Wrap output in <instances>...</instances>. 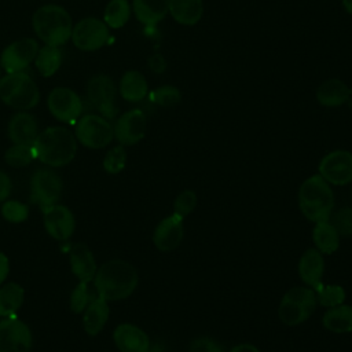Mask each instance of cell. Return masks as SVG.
I'll list each match as a JSON object with an SVG mask.
<instances>
[{"label":"cell","mask_w":352,"mask_h":352,"mask_svg":"<svg viewBox=\"0 0 352 352\" xmlns=\"http://www.w3.org/2000/svg\"><path fill=\"white\" fill-rule=\"evenodd\" d=\"M151 100L162 107H172L182 99V92L175 85H162L154 89L150 95Z\"/></svg>","instance_id":"obj_35"},{"label":"cell","mask_w":352,"mask_h":352,"mask_svg":"<svg viewBox=\"0 0 352 352\" xmlns=\"http://www.w3.org/2000/svg\"><path fill=\"white\" fill-rule=\"evenodd\" d=\"M322 322L333 333H349L352 331V307L342 304L333 307L324 314Z\"/></svg>","instance_id":"obj_29"},{"label":"cell","mask_w":352,"mask_h":352,"mask_svg":"<svg viewBox=\"0 0 352 352\" xmlns=\"http://www.w3.org/2000/svg\"><path fill=\"white\" fill-rule=\"evenodd\" d=\"M33 151L34 157L48 166H65L76 157L77 139L67 128L50 126L37 135Z\"/></svg>","instance_id":"obj_2"},{"label":"cell","mask_w":352,"mask_h":352,"mask_svg":"<svg viewBox=\"0 0 352 352\" xmlns=\"http://www.w3.org/2000/svg\"><path fill=\"white\" fill-rule=\"evenodd\" d=\"M109 314L110 308L107 301L99 296L94 298L84 309L82 323L85 333L89 336H96L99 331H102L109 319Z\"/></svg>","instance_id":"obj_24"},{"label":"cell","mask_w":352,"mask_h":352,"mask_svg":"<svg viewBox=\"0 0 352 352\" xmlns=\"http://www.w3.org/2000/svg\"><path fill=\"white\" fill-rule=\"evenodd\" d=\"M7 133L10 140L15 144L33 146L38 135L37 121L32 114L26 111H19L14 114L12 118L10 120Z\"/></svg>","instance_id":"obj_19"},{"label":"cell","mask_w":352,"mask_h":352,"mask_svg":"<svg viewBox=\"0 0 352 352\" xmlns=\"http://www.w3.org/2000/svg\"><path fill=\"white\" fill-rule=\"evenodd\" d=\"M114 138L109 120L98 114H85L76 125V139L89 148L106 147Z\"/></svg>","instance_id":"obj_7"},{"label":"cell","mask_w":352,"mask_h":352,"mask_svg":"<svg viewBox=\"0 0 352 352\" xmlns=\"http://www.w3.org/2000/svg\"><path fill=\"white\" fill-rule=\"evenodd\" d=\"M342 7L348 14L352 15V0H342Z\"/></svg>","instance_id":"obj_45"},{"label":"cell","mask_w":352,"mask_h":352,"mask_svg":"<svg viewBox=\"0 0 352 352\" xmlns=\"http://www.w3.org/2000/svg\"><path fill=\"white\" fill-rule=\"evenodd\" d=\"M33 336L29 326L15 316L0 320V352H30Z\"/></svg>","instance_id":"obj_10"},{"label":"cell","mask_w":352,"mask_h":352,"mask_svg":"<svg viewBox=\"0 0 352 352\" xmlns=\"http://www.w3.org/2000/svg\"><path fill=\"white\" fill-rule=\"evenodd\" d=\"M63 190L60 176L48 168L37 169L30 177V199L41 209L55 205Z\"/></svg>","instance_id":"obj_8"},{"label":"cell","mask_w":352,"mask_h":352,"mask_svg":"<svg viewBox=\"0 0 352 352\" xmlns=\"http://www.w3.org/2000/svg\"><path fill=\"white\" fill-rule=\"evenodd\" d=\"M183 236V217L173 213L158 223L153 234V242L157 249L162 252H170L182 243Z\"/></svg>","instance_id":"obj_17"},{"label":"cell","mask_w":352,"mask_h":352,"mask_svg":"<svg viewBox=\"0 0 352 352\" xmlns=\"http://www.w3.org/2000/svg\"><path fill=\"white\" fill-rule=\"evenodd\" d=\"M319 175L329 183L344 186L352 182V153L334 150L319 162Z\"/></svg>","instance_id":"obj_11"},{"label":"cell","mask_w":352,"mask_h":352,"mask_svg":"<svg viewBox=\"0 0 352 352\" xmlns=\"http://www.w3.org/2000/svg\"><path fill=\"white\" fill-rule=\"evenodd\" d=\"M169 12L177 23L192 26L198 23L204 15V1L202 0H170Z\"/></svg>","instance_id":"obj_25"},{"label":"cell","mask_w":352,"mask_h":352,"mask_svg":"<svg viewBox=\"0 0 352 352\" xmlns=\"http://www.w3.org/2000/svg\"><path fill=\"white\" fill-rule=\"evenodd\" d=\"M318 301L314 289L296 286L285 293L280 300L278 315L286 326H297L305 322L315 311Z\"/></svg>","instance_id":"obj_6"},{"label":"cell","mask_w":352,"mask_h":352,"mask_svg":"<svg viewBox=\"0 0 352 352\" xmlns=\"http://www.w3.org/2000/svg\"><path fill=\"white\" fill-rule=\"evenodd\" d=\"M147 126L146 114L139 109H132L121 114L114 129V138L122 144V146H132L140 142L144 138Z\"/></svg>","instance_id":"obj_15"},{"label":"cell","mask_w":352,"mask_h":352,"mask_svg":"<svg viewBox=\"0 0 352 352\" xmlns=\"http://www.w3.org/2000/svg\"><path fill=\"white\" fill-rule=\"evenodd\" d=\"M139 282L136 268L121 258H113L99 267L94 278V287L106 301H117L129 297Z\"/></svg>","instance_id":"obj_1"},{"label":"cell","mask_w":352,"mask_h":352,"mask_svg":"<svg viewBox=\"0 0 352 352\" xmlns=\"http://www.w3.org/2000/svg\"><path fill=\"white\" fill-rule=\"evenodd\" d=\"M12 184L8 175L3 170H0V202L6 201L11 192Z\"/></svg>","instance_id":"obj_42"},{"label":"cell","mask_w":352,"mask_h":352,"mask_svg":"<svg viewBox=\"0 0 352 352\" xmlns=\"http://www.w3.org/2000/svg\"><path fill=\"white\" fill-rule=\"evenodd\" d=\"M148 66H150V69H151L154 73L160 74V73H164V72H165V69H166V60H165V58H164L161 54H154V55H151V56L148 58Z\"/></svg>","instance_id":"obj_41"},{"label":"cell","mask_w":352,"mask_h":352,"mask_svg":"<svg viewBox=\"0 0 352 352\" xmlns=\"http://www.w3.org/2000/svg\"><path fill=\"white\" fill-rule=\"evenodd\" d=\"M188 352H224L223 346L213 338L198 337L190 342Z\"/></svg>","instance_id":"obj_40"},{"label":"cell","mask_w":352,"mask_h":352,"mask_svg":"<svg viewBox=\"0 0 352 352\" xmlns=\"http://www.w3.org/2000/svg\"><path fill=\"white\" fill-rule=\"evenodd\" d=\"M32 25L34 33L47 45L59 47L72 37V18L63 7L55 4L40 7L33 14Z\"/></svg>","instance_id":"obj_4"},{"label":"cell","mask_w":352,"mask_h":352,"mask_svg":"<svg viewBox=\"0 0 352 352\" xmlns=\"http://www.w3.org/2000/svg\"><path fill=\"white\" fill-rule=\"evenodd\" d=\"M47 103L51 114L62 122H73L84 110L81 98L73 89L66 87L52 89L48 95Z\"/></svg>","instance_id":"obj_13"},{"label":"cell","mask_w":352,"mask_h":352,"mask_svg":"<svg viewBox=\"0 0 352 352\" xmlns=\"http://www.w3.org/2000/svg\"><path fill=\"white\" fill-rule=\"evenodd\" d=\"M37 52L38 45L36 40H16L4 48L0 56V65L7 73L23 72L34 60Z\"/></svg>","instance_id":"obj_14"},{"label":"cell","mask_w":352,"mask_h":352,"mask_svg":"<svg viewBox=\"0 0 352 352\" xmlns=\"http://www.w3.org/2000/svg\"><path fill=\"white\" fill-rule=\"evenodd\" d=\"M298 206L301 213L314 223L330 220L334 195L329 183L320 175L309 176L302 182L298 190Z\"/></svg>","instance_id":"obj_3"},{"label":"cell","mask_w":352,"mask_h":352,"mask_svg":"<svg viewBox=\"0 0 352 352\" xmlns=\"http://www.w3.org/2000/svg\"><path fill=\"white\" fill-rule=\"evenodd\" d=\"M25 292L16 282H8L0 289V316H14L23 304Z\"/></svg>","instance_id":"obj_28"},{"label":"cell","mask_w":352,"mask_h":352,"mask_svg":"<svg viewBox=\"0 0 352 352\" xmlns=\"http://www.w3.org/2000/svg\"><path fill=\"white\" fill-rule=\"evenodd\" d=\"M170 0H132V10L139 22L155 26L169 12Z\"/></svg>","instance_id":"obj_23"},{"label":"cell","mask_w":352,"mask_h":352,"mask_svg":"<svg viewBox=\"0 0 352 352\" xmlns=\"http://www.w3.org/2000/svg\"><path fill=\"white\" fill-rule=\"evenodd\" d=\"M10 272V261L4 253L0 252V285L6 280Z\"/></svg>","instance_id":"obj_43"},{"label":"cell","mask_w":352,"mask_h":352,"mask_svg":"<svg viewBox=\"0 0 352 352\" xmlns=\"http://www.w3.org/2000/svg\"><path fill=\"white\" fill-rule=\"evenodd\" d=\"M113 340L121 352H148V336L138 326L121 323L113 333Z\"/></svg>","instance_id":"obj_18"},{"label":"cell","mask_w":352,"mask_h":352,"mask_svg":"<svg viewBox=\"0 0 352 352\" xmlns=\"http://www.w3.org/2000/svg\"><path fill=\"white\" fill-rule=\"evenodd\" d=\"M125 164H126V151L122 144L109 150L103 160L104 170L111 175L120 173L125 168Z\"/></svg>","instance_id":"obj_36"},{"label":"cell","mask_w":352,"mask_h":352,"mask_svg":"<svg viewBox=\"0 0 352 352\" xmlns=\"http://www.w3.org/2000/svg\"><path fill=\"white\" fill-rule=\"evenodd\" d=\"M44 213V227L47 232L58 239V241H66L72 236L76 228V220L69 208L65 205H51L48 208L43 209Z\"/></svg>","instance_id":"obj_16"},{"label":"cell","mask_w":352,"mask_h":352,"mask_svg":"<svg viewBox=\"0 0 352 352\" xmlns=\"http://www.w3.org/2000/svg\"><path fill=\"white\" fill-rule=\"evenodd\" d=\"M230 352H260V351H258V348L254 346L253 344L243 342V344H238V345H235L234 348H231Z\"/></svg>","instance_id":"obj_44"},{"label":"cell","mask_w":352,"mask_h":352,"mask_svg":"<svg viewBox=\"0 0 352 352\" xmlns=\"http://www.w3.org/2000/svg\"><path fill=\"white\" fill-rule=\"evenodd\" d=\"M148 85L146 77L138 70L124 73L120 81V94L128 102H139L146 98Z\"/></svg>","instance_id":"obj_26"},{"label":"cell","mask_w":352,"mask_h":352,"mask_svg":"<svg viewBox=\"0 0 352 352\" xmlns=\"http://www.w3.org/2000/svg\"><path fill=\"white\" fill-rule=\"evenodd\" d=\"M116 95V85L109 76H94L87 84V96L91 107L96 109L106 120H113L118 113Z\"/></svg>","instance_id":"obj_9"},{"label":"cell","mask_w":352,"mask_h":352,"mask_svg":"<svg viewBox=\"0 0 352 352\" xmlns=\"http://www.w3.org/2000/svg\"><path fill=\"white\" fill-rule=\"evenodd\" d=\"M1 214L3 217L10 223H21L25 221L29 216V208L15 199L6 201L1 206Z\"/></svg>","instance_id":"obj_37"},{"label":"cell","mask_w":352,"mask_h":352,"mask_svg":"<svg viewBox=\"0 0 352 352\" xmlns=\"http://www.w3.org/2000/svg\"><path fill=\"white\" fill-rule=\"evenodd\" d=\"M33 146L29 144H12L4 154L6 162L12 168H23L34 160Z\"/></svg>","instance_id":"obj_32"},{"label":"cell","mask_w":352,"mask_h":352,"mask_svg":"<svg viewBox=\"0 0 352 352\" xmlns=\"http://www.w3.org/2000/svg\"><path fill=\"white\" fill-rule=\"evenodd\" d=\"M340 236H352V208H342L329 220Z\"/></svg>","instance_id":"obj_38"},{"label":"cell","mask_w":352,"mask_h":352,"mask_svg":"<svg viewBox=\"0 0 352 352\" xmlns=\"http://www.w3.org/2000/svg\"><path fill=\"white\" fill-rule=\"evenodd\" d=\"M70 267L80 282H91L95 278L98 265L95 257L85 243H74L70 249Z\"/></svg>","instance_id":"obj_21"},{"label":"cell","mask_w":352,"mask_h":352,"mask_svg":"<svg viewBox=\"0 0 352 352\" xmlns=\"http://www.w3.org/2000/svg\"><path fill=\"white\" fill-rule=\"evenodd\" d=\"M316 294L318 304L323 307H337L344 302L345 300V292L338 285H320L316 290H314Z\"/></svg>","instance_id":"obj_33"},{"label":"cell","mask_w":352,"mask_h":352,"mask_svg":"<svg viewBox=\"0 0 352 352\" xmlns=\"http://www.w3.org/2000/svg\"><path fill=\"white\" fill-rule=\"evenodd\" d=\"M98 297L96 290L92 292L89 282H80L70 296V309L74 314L84 312V309L88 307V304Z\"/></svg>","instance_id":"obj_34"},{"label":"cell","mask_w":352,"mask_h":352,"mask_svg":"<svg viewBox=\"0 0 352 352\" xmlns=\"http://www.w3.org/2000/svg\"><path fill=\"white\" fill-rule=\"evenodd\" d=\"M73 44L82 51H95L109 40V26L96 18L81 19L72 30Z\"/></svg>","instance_id":"obj_12"},{"label":"cell","mask_w":352,"mask_h":352,"mask_svg":"<svg viewBox=\"0 0 352 352\" xmlns=\"http://www.w3.org/2000/svg\"><path fill=\"white\" fill-rule=\"evenodd\" d=\"M352 89L340 78H329L316 89V99L324 107H338L351 99Z\"/></svg>","instance_id":"obj_22"},{"label":"cell","mask_w":352,"mask_h":352,"mask_svg":"<svg viewBox=\"0 0 352 352\" xmlns=\"http://www.w3.org/2000/svg\"><path fill=\"white\" fill-rule=\"evenodd\" d=\"M324 272V260L318 249H307L298 261V275L302 282L316 290L322 285Z\"/></svg>","instance_id":"obj_20"},{"label":"cell","mask_w":352,"mask_h":352,"mask_svg":"<svg viewBox=\"0 0 352 352\" xmlns=\"http://www.w3.org/2000/svg\"><path fill=\"white\" fill-rule=\"evenodd\" d=\"M0 99L12 109L28 110L38 103L40 92L26 73H7L0 78Z\"/></svg>","instance_id":"obj_5"},{"label":"cell","mask_w":352,"mask_h":352,"mask_svg":"<svg viewBox=\"0 0 352 352\" xmlns=\"http://www.w3.org/2000/svg\"><path fill=\"white\" fill-rule=\"evenodd\" d=\"M131 16V4L128 0H110L104 8V23L113 29L122 28Z\"/></svg>","instance_id":"obj_31"},{"label":"cell","mask_w":352,"mask_h":352,"mask_svg":"<svg viewBox=\"0 0 352 352\" xmlns=\"http://www.w3.org/2000/svg\"><path fill=\"white\" fill-rule=\"evenodd\" d=\"M197 206V195L192 190H184L182 191L173 204V213L179 214L180 217L188 216Z\"/></svg>","instance_id":"obj_39"},{"label":"cell","mask_w":352,"mask_h":352,"mask_svg":"<svg viewBox=\"0 0 352 352\" xmlns=\"http://www.w3.org/2000/svg\"><path fill=\"white\" fill-rule=\"evenodd\" d=\"M34 65L41 76L50 77L62 65V51L59 50V47L45 44L43 48L38 50L34 58Z\"/></svg>","instance_id":"obj_30"},{"label":"cell","mask_w":352,"mask_h":352,"mask_svg":"<svg viewBox=\"0 0 352 352\" xmlns=\"http://www.w3.org/2000/svg\"><path fill=\"white\" fill-rule=\"evenodd\" d=\"M312 241L322 254H333L340 246V235L329 220L316 223L312 231Z\"/></svg>","instance_id":"obj_27"}]
</instances>
